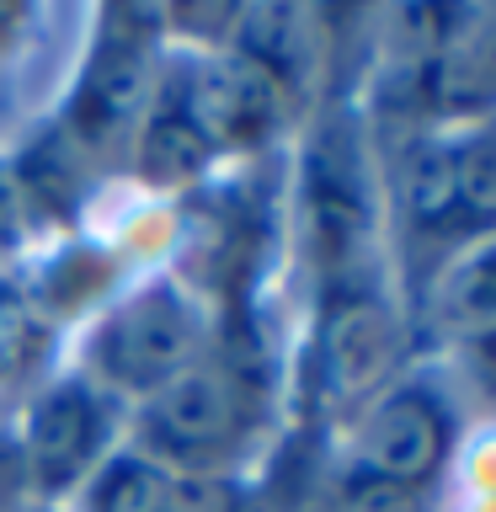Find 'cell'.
<instances>
[{
    "label": "cell",
    "instance_id": "obj_1",
    "mask_svg": "<svg viewBox=\"0 0 496 512\" xmlns=\"http://www.w3.org/2000/svg\"><path fill=\"white\" fill-rule=\"evenodd\" d=\"M246 438V390L214 363H187L144 395L139 443L166 475H214Z\"/></svg>",
    "mask_w": 496,
    "mask_h": 512
},
{
    "label": "cell",
    "instance_id": "obj_11",
    "mask_svg": "<svg viewBox=\"0 0 496 512\" xmlns=\"http://www.w3.org/2000/svg\"><path fill=\"white\" fill-rule=\"evenodd\" d=\"M171 486H176V475H166L144 454H118V459L96 464L86 507L91 512H171Z\"/></svg>",
    "mask_w": 496,
    "mask_h": 512
},
{
    "label": "cell",
    "instance_id": "obj_9",
    "mask_svg": "<svg viewBox=\"0 0 496 512\" xmlns=\"http://www.w3.org/2000/svg\"><path fill=\"white\" fill-rule=\"evenodd\" d=\"M432 310H438L448 336H459V342H486L491 336L496 304H491V240L486 235L448 251L438 288H432Z\"/></svg>",
    "mask_w": 496,
    "mask_h": 512
},
{
    "label": "cell",
    "instance_id": "obj_4",
    "mask_svg": "<svg viewBox=\"0 0 496 512\" xmlns=\"http://www.w3.org/2000/svg\"><path fill=\"white\" fill-rule=\"evenodd\" d=\"M107 38L96 43V54L80 75L75 107H70V128L86 144H107L123 128H134L150 112L155 96V38L166 27L160 11H112L107 16Z\"/></svg>",
    "mask_w": 496,
    "mask_h": 512
},
{
    "label": "cell",
    "instance_id": "obj_2",
    "mask_svg": "<svg viewBox=\"0 0 496 512\" xmlns=\"http://www.w3.org/2000/svg\"><path fill=\"white\" fill-rule=\"evenodd\" d=\"M448 443H454V427H448L443 400L427 384H400L368 406L352 438V459H358L363 486L406 496L448 464Z\"/></svg>",
    "mask_w": 496,
    "mask_h": 512
},
{
    "label": "cell",
    "instance_id": "obj_7",
    "mask_svg": "<svg viewBox=\"0 0 496 512\" xmlns=\"http://www.w3.org/2000/svg\"><path fill=\"white\" fill-rule=\"evenodd\" d=\"M182 102L192 112V123H198V134L208 139V150H251V144H262L278 128L283 91L251 59L224 48L214 64H203L192 75Z\"/></svg>",
    "mask_w": 496,
    "mask_h": 512
},
{
    "label": "cell",
    "instance_id": "obj_6",
    "mask_svg": "<svg viewBox=\"0 0 496 512\" xmlns=\"http://www.w3.org/2000/svg\"><path fill=\"white\" fill-rule=\"evenodd\" d=\"M390 315L374 294L363 288H347V294L331 299L326 320H320V400L326 406H358L379 390V379L390 374Z\"/></svg>",
    "mask_w": 496,
    "mask_h": 512
},
{
    "label": "cell",
    "instance_id": "obj_8",
    "mask_svg": "<svg viewBox=\"0 0 496 512\" xmlns=\"http://www.w3.org/2000/svg\"><path fill=\"white\" fill-rule=\"evenodd\" d=\"M139 176L155 187H187L198 182L203 166H208V139L198 134V123H192V112L182 102V91H160L155 107L139 118Z\"/></svg>",
    "mask_w": 496,
    "mask_h": 512
},
{
    "label": "cell",
    "instance_id": "obj_3",
    "mask_svg": "<svg viewBox=\"0 0 496 512\" xmlns=\"http://www.w3.org/2000/svg\"><path fill=\"white\" fill-rule=\"evenodd\" d=\"M192 347H198V326H192L187 299L160 283V288H144V294L123 299L107 315V326L96 331L91 363L112 390L155 395L171 374H182L192 363Z\"/></svg>",
    "mask_w": 496,
    "mask_h": 512
},
{
    "label": "cell",
    "instance_id": "obj_5",
    "mask_svg": "<svg viewBox=\"0 0 496 512\" xmlns=\"http://www.w3.org/2000/svg\"><path fill=\"white\" fill-rule=\"evenodd\" d=\"M102 390L91 379H59L32 400L27 411V438H22V464L38 491H64L102 459Z\"/></svg>",
    "mask_w": 496,
    "mask_h": 512
},
{
    "label": "cell",
    "instance_id": "obj_10",
    "mask_svg": "<svg viewBox=\"0 0 496 512\" xmlns=\"http://www.w3.org/2000/svg\"><path fill=\"white\" fill-rule=\"evenodd\" d=\"M400 187H406V214L422 230H454V224H464L459 192H454V144H416L406 155V171H400Z\"/></svg>",
    "mask_w": 496,
    "mask_h": 512
}]
</instances>
